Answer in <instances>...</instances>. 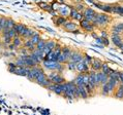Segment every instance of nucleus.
I'll return each mask as SVG.
<instances>
[{
  "instance_id": "nucleus-12",
  "label": "nucleus",
  "mask_w": 123,
  "mask_h": 115,
  "mask_svg": "<svg viewBox=\"0 0 123 115\" xmlns=\"http://www.w3.org/2000/svg\"><path fill=\"white\" fill-rule=\"evenodd\" d=\"M57 45V42L55 41V40H47V42H46V47H45V49H43V52L47 53L48 52H50L51 50H54L55 49V47Z\"/></svg>"
},
{
  "instance_id": "nucleus-17",
  "label": "nucleus",
  "mask_w": 123,
  "mask_h": 115,
  "mask_svg": "<svg viewBox=\"0 0 123 115\" xmlns=\"http://www.w3.org/2000/svg\"><path fill=\"white\" fill-rule=\"evenodd\" d=\"M58 11H59V13L62 16H69V13H70V9L68 8V6L67 5H64V4H62V5H60V7H59V9H58Z\"/></svg>"
},
{
  "instance_id": "nucleus-26",
  "label": "nucleus",
  "mask_w": 123,
  "mask_h": 115,
  "mask_svg": "<svg viewBox=\"0 0 123 115\" xmlns=\"http://www.w3.org/2000/svg\"><path fill=\"white\" fill-rule=\"evenodd\" d=\"M66 69L69 70V71H76L77 70V63L74 62H71V61H68L66 63Z\"/></svg>"
},
{
  "instance_id": "nucleus-45",
  "label": "nucleus",
  "mask_w": 123,
  "mask_h": 115,
  "mask_svg": "<svg viewBox=\"0 0 123 115\" xmlns=\"http://www.w3.org/2000/svg\"><path fill=\"white\" fill-rule=\"evenodd\" d=\"M109 44H110V40H109V38H102V45L108 46Z\"/></svg>"
},
{
  "instance_id": "nucleus-18",
  "label": "nucleus",
  "mask_w": 123,
  "mask_h": 115,
  "mask_svg": "<svg viewBox=\"0 0 123 115\" xmlns=\"http://www.w3.org/2000/svg\"><path fill=\"white\" fill-rule=\"evenodd\" d=\"M111 41L113 42V44L116 45L117 47H119V45L121 44L123 42V40L121 38L120 35H115V34H112V37H111Z\"/></svg>"
},
{
  "instance_id": "nucleus-6",
  "label": "nucleus",
  "mask_w": 123,
  "mask_h": 115,
  "mask_svg": "<svg viewBox=\"0 0 123 115\" xmlns=\"http://www.w3.org/2000/svg\"><path fill=\"white\" fill-rule=\"evenodd\" d=\"M80 27L86 32H91L92 33L94 31V26L92 25V23L88 22L87 20H85V19H83L82 21H80Z\"/></svg>"
},
{
  "instance_id": "nucleus-37",
  "label": "nucleus",
  "mask_w": 123,
  "mask_h": 115,
  "mask_svg": "<svg viewBox=\"0 0 123 115\" xmlns=\"http://www.w3.org/2000/svg\"><path fill=\"white\" fill-rule=\"evenodd\" d=\"M64 68H65V66H64L63 64L57 62V64H56V70L55 71H56V72H58V73H62Z\"/></svg>"
},
{
  "instance_id": "nucleus-43",
  "label": "nucleus",
  "mask_w": 123,
  "mask_h": 115,
  "mask_svg": "<svg viewBox=\"0 0 123 115\" xmlns=\"http://www.w3.org/2000/svg\"><path fill=\"white\" fill-rule=\"evenodd\" d=\"M92 59H93V58L90 57L89 55H88V53H84V61H85V62H86L87 64H89V65H90Z\"/></svg>"
},
{
  "instance_id": "nucleus-15",
  "label": "nucleus",
  "mask_w": 123,
  "mask_h": 115,
  "mask_svg": "<svg viewBox=\"0 0 123 115\" xmlns=\"http://www.w3.org/2000/svg\"><path fill=\"white\" fill-rule=\"evenodd\" d=\"M30 68L28 67H17V69L15 71V74L16 75H19V76H27V73H28Z\"/></svg>"
},
{
  "instance_id": "nucleus-21",
  "label": "nucleus",
  "mask_w": 123,
  "mask_h": 115,
  "mask_svg": "<svg viewBox=\"0 0 123 115\" xmlns=\"http://www.w3.org/2000/svg\"><path fill=\"white\" fill-rule=\"evenodd\" d=\"M26 28V26L24 25V24L22 23H18V24H16V26L13 27V29L16 30V32H17V34H18L19 36L21 35V33L23 32V30Z\"/></svg>"
},
{
  "instance_id": "nucleus-38",
  "label": "nucleus",
  "mask_w": 123,
  "mask_h": 115,
  "mask_svg": "<svg viewBox=\"0 0 123 115\" xmlns=\"http://www.w3.org/2000/svg\"><path fill=\"white\" fill-rule=\"evenodd\" d=\"M101 77H102V72H101V71H98V72H96V83H97V87L100 86Z\"/></svg>"
},
{
  "instance_id": "nucleus-14",
  "label": "nucleus",
  "mask_w": 123,
  "mask_h": 115,
  "mask_svg": "<svg viewBox=\"0 0 123 115\" xmlns=\"http://www.w3.org/2000/svg\"><path fill=\"white\" fill-rule=\"evenodd\" d=\"M48 78V75L46 74V72L43 71V69H42V71L38 73V75L36 76V78H35V82L37 84H39L40 86H42V84L43 83V81H45L46 79Z\"/></svg>"
},
{
  "instance_id": "nucleus-13",
  "label": "nucleus",
  "mask_w": 123,
  "mask_h": 115,
  "mask_svg": "<svg viewBox=\"0 0 123 115\" xmlns=\"http://www.w3.org/2000/svg\"><path fill=\"white\" fill-rule=\"evenodd\" d=\"M51 81H52V83H54V84H62L64 82H66L64 76L61 73H58V72L56 73V75L54 76L52 79H51Z\"/></svg>"
},
{
  "instance_id": "nucleus-54",
  "label": "nucleus",
  "mask_w": 123,
  "mask_h": 115,
  "mask_svg": "<svg viewBox=\"0 0 123 115\" xmlns=\"http://www.w3.org/2000/svg\"><path fill=\"white\" fill-rule=\"evenodd\" d=\"M1 49H2V43L0 42V52H1Z\"/></svg>"
},
{
  "instance_id": "nucleus-9",
  "label": "nucleus",
  "mask_w": 123,
  "mask_h": 115,
  "mask_svg": "<svg viewBox=\"0 0 123 115\" xmlns=\"http://www.w3.org/2000/svg\"><path fill=\"white\" fill-rule=\"evenodd\" d=\"M62 27H63V29L65 30V31H68V32L73 33L74 31H76V30L78 29V24H76L73 21H67Z\"/></svg>"
},
{
  "instance_id": "nucleus-35",
  "label": "nucleus",
  "mask_w": 123,
  "mask_h": 115,
  "mask_svg": "<svg viewBox=\"0 0 123 115\" xmlns=\"http://www.w3.org/2000/svg\"><path fill=\"white\" fill-rule=\"evenodd\" d=\"M33 53H34V55H35V56H37V57H39L40 58V59H45V56H46V53L45 52H43V50H40V49H35V50H34V52H32Z\"/></svg>"
},
{
  "instance_id": "nucleus-51",
  "label": "nucleus",
  "mask_w": 123,
  "mask_h": 115,
  "mask_svg": "<svg viewBox=\"0 0 123 115\" xmlns=\"http://www.w3.org/2000/svg\"><path fill=\"white\" fill-rule=\"evenodd\" d=\"M92 37H93L94 39H96L98 36H97V34H95V32H92Z\"/></svg>"
},
{
  "instance_id": "nucleus-44",
  "label": "nucleus",
  "mask_w": 123,
  "mask_h": 115,
  "mask_svg": "<svg viewBox=\"0 0 123 115\" xmlns=\"http://www.w3.org/2000/svg\"><path fill=\"white\" fill-rule=\"evenodd\" d=\"M51 84H52V81H51L49 78H47L45 81H43V83L42 84V86L45 87V89H47V87L49 86V85H51Z\"/></svg>"
},
{
  "instance_id": "nucleus-11",
  "label": "nucleus",
  "mask_w": 123,
  "mask_h": 115,
  "mask_svg": "<svg viewBox=\"0 0 123 115\" xmlns=\"http://www.w3.org/2000/svg\"><path fill=\"white\" fill-rule=\"evenodd\" d=\"M35 33L36 32L34 31L33 29L29 28V27H26V28L23 30V32L21 33V35L20 36H21L22 38H25V39H30L34 34H35Z\"/></svg>"
},
{
  "instance_id": "nucleus-2",
  "label": "nucleus",
  "mask_w": 123,
  "mask_h": 115,
  "mask_svg": "<svg viewBox=\"0 0 123 115\" xmlns=\"http://www.w3.org/2000/svg\"><path fill=\"white\" fill-rule=\"evenodd\" d=\"M48 90L50 92H53L54 94H58V96H62L63 93H64V83L62 84H54L52 83L51 85H49L47 87Z\"/></svg>"
},
{
  "instance_id": "nucleus-20",
  "label": "nucleus",
  "mask_w": 123,
  "mask_h": 115,
  "mask_svg": "<svg viewBox=\"0 0 123 115\" xmlns=\"http://www.w3.org/2000/svg\"><path fill=\"white\" fill-rule=\"evenodd\" d=\"M114 97L117 99H123V84L119 83L117 89H116V93L114 94Z\"/></svg>"
},
{
  "instance_id": "nucleus-49",
  "label": "nucleus",
  "mask_w": 123,
  "mask_h": 115,
  "mask_svg": "<svg viewBox=\"0 0 123 115\" xmlns=\"http://www.w3.org/2000/svg\"><path fill=\"white\" fill-rule=\"evenodd\" d=\"M119 80H120V83L123 84V72H119Z\"/></svg>"
},
{
  "instance_id": "nucleus-53",
  "label": "nucleus",
  "mask_w": 123,
  "mask_h": 115,
  "mask_svg": "<svg viewBox=\"0 0 123 115\" xmlns=\"http://www.w3.org/2000/svg\"><path fill=\"white\" fill-rule=\"evenodd\" d=\"M47 30H48V31H49V32H52V33L54 32V31H53V30H52V29H50V28H48Z\"/></svg>"
},
{
  "instance_id": "nucleus-36",
  "label": "nucleus",
  "mask_w": 123,
  "mask_h": 115,
  "mask_svg": "<svg viewBox=\"0 0 123 115\" xmlns=\"http://www.w3.org/2000/svg\"><path fill=\"white\" fill-rule=\"evenodd\" d=\"M112 8H113V5H110V4H102L101 6V10H104L108 13L112 12Z\"/></svg>"
},
{
  "instance_id": "nucleus-55",
  "label": "nucleus",
  "mask_w": 123,
  "mask_h": 115,
  "mask_svg": "<svg viewBox=\"0 0 123 115\" xmlns=\"http://www.w3.org/2000/svg\"><path fill=\"white\" fill-rule=\"evenodd\" d=\"M0 19H1V16H0Z\"/></svg>"
},
{
  "instance_id": "nucleus-40",
  "label": "nucleus",
  "mask_w": 123,
  "mask_h": 115,
  "mask_svg": "<svg viewBox=\"0 0 123 115\" xmlns=\"http://www.w3.org/2000/svg\"><path fill=\"white\" fill-rule=\"evenodd\" d=\"M110 70H111V68L109 67V65H108L107 63H104V64H102V67H101V71H102V72L105 73V74H109Z\"/></svg>"
},
{
  "instance_id": "nucleus-5",
  "label": "nucleus",
  "mask_w": 123,
  "mask_h": 115,
  "mask_svg": "<svg viewBox=\"0 0 123 115\" xmlns=\"http://www.w3.org/2000/svg\"><path fill=\"white\" fill-rule=\"evenodd\" d=\"M97 13L94 11V9H92L90 7H86L85 8V10L83 11V16H84V19L87 20L88 22H91L94 20V18L96 16Z\"/></svg>"
},
{
  "instance_id": "nucleus-3",
  "label": "nucleus",
  "mask_w": 123,
  "mask_h": 115,
  "mask_svg": "<svg viewBox=\"0 0 123 115\" xmlns=\"http://www.w3.org/2000/svg\"><path fill=\"white\" fill-rule=\"evenodd\" d=\"M42 67L40 66H35V67H32V68H30L28 73H27V78H28V80L30 81H35V78L36 76L38 75V73L42 71Z\"/></svg>"
},
{
  "instance_id": "nucleus-10",
  "label": "nucleus",
  "mask_w": 123,
  "mask_h": 115,
  "mask_svg": "<svg viewBox=\"0 0 123 115\" xmlns=\"http://www.w3.org/2000/svg\"><path fill=\"white\" fill-rule=\"evenodd\" d=\"M102 63L100 60L98 59H92L91 61V70L93 71H96V72H98V71H101V67H102Z\"/></svg>"
},
{
  "instance_id": "nucleus-24",
  "label": "nucleus",
  "mask_w": 123,
  "mask_h": 115,
  "mask_svg": "<svg viewBox=\"0 0 123 115\" xmlns=\"http://www.w3.org/2000/svg\"><path fill=\"white\" fill-rule=\"evenodd\" d=\"M22 37L21 36H16L15 37V38H13L12 39V44H15L17 47H19V48H20V47H21L22 45H23V41H22Z\"/></svg>"
},
{
  "instance_id": "nucleus-16",
  "label": "nucleus",
  "mask_w": 123,
  "mask_h": 115,
  "mask_svg": "<svg viewBox=\"0 0 123 115\" xmlns=\"http://www.w3.org/2000/svg\"><path fill=\"white\" fill-rule=\"evenodd\" d=\"M78 90L80 92V96H81V99H88V98L90 97L89 93L87 92L86 87H85V85H82V86H77Z\"/></svg>"
},
{
  "instance_id": "nucleus-4",
  "label": "nucleus",
  "mask_w": 123,
  "mask_h": 115,
  "mask_svg": "<svg viewBox=\"0 0 123 115\" xmlns=\"http://www.w3.org/2000/svg\"><path fill=\"white\" fill-rule=\"evenodd\" d=\"M69 61L71 62H74V63H80L82 61H84V53L81 52L80 50H77V49H74L71 52V55L69 57Z\"/></svg>"
},
{
  "instance_id": "nucleus-42",
  "label": "nucleus",
  "mask_w": 123,
  "mask_h": 115,
  "mask_svg": "<svg viewBox=\"0 0 123 115\" xmlns=\"http://www.w3.org/2000/svg\"><path fill=\"white\" fill-rule=\"evenodd\" d=\"M19 52H20V56H26V55H29V52H28V49L26 48V47H20L19 48Z\"/></svg>"
},
{
  "instance_id": "nucleus-39",
  "label": "nucleus",
  "mask_w": 123,
  "mask_h": 115,
  "mask_svg": "<svg viewBox=\"0 0 123 115\" xmlns=\"http://www.w3.org/2000/svg\"><path fill=\"white\" fill-rule=\"evenodd\" d=\"M78 13H79V11L77 10L74 7H73V8H70V13H69V16L71 19H74L76 20V18H77V16H78Z\"/></svg>"
},
{
  "instance_id": "nucleus-30",
  "label": "nucleus",
  "mask_w": 123,
  "mask_h": 115,
  "mask_svg": "<svg viewBox=\"0 0 123 115\" xmlns=\"http://www.w3.org/2000/svg\"><path fill=\"white\" fill-rule=\"evenodd\" d=\"M101 94L102 96H109L110 94V90H109V86H108V84L105 83L104 84V85H101Z\"/></svg>"
},
{
  "instance_id": "nucleus-19",
  "label": "nucleus",
  "mask_w": 123,
  "mask_h": 115,
  "mask_svg": "<svg viewBox=\"0 0 123 115\" xmlns=\"http://www.w3.org/2000/svg\"><path fill=\"white\" fill-rule=\"evenodd\" d=\"M83 76H84L83 73H79L78 75L74 77V84H76L77 86H82V85H84V78H83Z\"/></svg>"
},
{
  "instance_id": "nucleus-7",
  "label": "nucleus",
  "mask_w": 123,
  "mask_h": 115,
  "mask_svg": "<svg viewBox=\"0 0 123 115\" xmlns=\"http://www.w3.org/2000/svg\"><path fill=\"white\" fill-rule=\"evenodd\" d=\"M77 71L79 73H88L89 72V64H87L85 61L77 64Z\"/></svg>"
},
{
  "instance_id": "nucleus-47",
  "label": "nucleus",
  "mask_w": 123,
  "mask_h": 115,
  "mask_svg": "<svg viewBox=\"0 0 123 115\" xmlns=\"http://www.w3.org/2000/svg\"><path fill=\"white\" fill-rule=\"evenodd\" d=\"M83 19H84L83 12H82V13L79 12V13H78V16H77V18H76V20H78V21H82V20H83Z\"/></svg>"
},
{
  "instance_id": "nucleus-32",
  "label": "nucleus",
  "mask_w": 123,
  "mask_h": 115,
  "mask_svg": "<svg viewBox=\"0 0 123 115\" xmlns=\"http://www.w3.org/2000/svg\"><path fill=\"white\" fill-rule=\"evenodd\" d=\"M6 16H1V19H0V34L2 33V31L4 30L5 28V23H6Z\"/></svg>"
},
{
  "instance_id": "nucleus-52",
  "label": "nucleus",
  "mask_w": 123,
  "mask_h": 115,
  "mask_svg": "<svg viewBox=\"0 0 123 115\" xmlns=\"http://www.w3.org/2000/svg\"><path fill=\"white\" fill-rule=\"evenodd\" d=\"M119 48H120V49H122V52H123V42L121 43L120 45H119Z\"/></svg>"
},
{
  "instance_id": "nucleus-41",
  "label": "nucleus",
  "mask_w": 123,
  "mask_h": 115,
  "mask_svg": "<svg viewBox=\"0 0 123 115\" xmlns=\"http://www.w3.org/2000/svg\"><path fill=\"white\" fill-rule=\"evenodd\" d=\"M74 8H76V9H77V10H78V11H82V12H83V11L85 10V8H86V7H85V5L83 4V3L79 2V3H78V4L76 5V7H74Z\"/></svg>"
},
{
  "instance_id": "nucleus-22",
  "label": "nucleus",
  "mask_w": 123,
  "mask_h": 115,
  "mask_svg": "<svg viewBox=\"0 0 123 115\" xmlns=\"http://www.w3.org/2000/svg\"><path fill=\"white\" fill-rule=\"evenodd\" d=\"M16 22L13 21L12 19H11V18H7L6 19V23H5V28L4 29H8V30H11V29H12L13 27L16 26Z\"/></svg>"
},
{
  "instance_id": "nucleus-27",
  "label": "nucleus",
  "mask_w": 123,
  "mask_h": 115,
  "mask_svg": "<svg viewBox=\"0 0 123 115\" xmlns=\"http://www.w3.org/2000/svg\"><path fill=\"white\" fill-rule=\"evenodd\" d=\"M15 63H16V65L18 67H26L25 66V62H24V59H23L22 56H19L18 58H17Z\"/></svg>"
},
{
  "instance_id": "nucleus-28",
  "label": "nucleus",
  "mask_w": 123,
  "mask_h": 115,
  "mask_svg": "<svg viewBox=\"0 0 123 115\" xmlns=\"http://www.w3.org/2000/svg\"><path fill=\"white\" fill-rule=\"evenodd\" d=\"M112 12L118 13V15H123V6L114 5L113 6V8H112Z\"/></svg>"
},
{
  "instance_id": "nucleus-8",
  "label": "nucleus",
  "mask_w": 123,
  "mask_h": 115,
  "mask_svg": "<svg viewBox=\"0 0 123 115\" xmlns=\"http://www.w3.org/2000/svg\"><path fill=\"white\" fill-rule=\"evenodd\" d=\"M43 67L49 71H55L56 70V64L57 62H53V61H50V60H43Z\"/></svg>"
},
{
  "instance_id": "nucleus-1",
  "label": "nucleus",
  "mask_w": 123,
  "mask_h": 115,
  "mask_svg": "<svg viewBox=\"0 0 123 115\" xmlns=\"http://www.w3.org/2000/svg\"><path fill=\"white\" fill-rule=\"evenodd\" d=\"M110 16L105 13H97L96 16L94 18V20L92 21V25L94 27L99 26V27H105L110 23Z\"/></svg>"
},
{
  "instance_id": "nucleus-25",
  "label": "nucleus",
  "mask_w": 123,
  "mask_h": 115,
  "mask_svg": "<svg viewBox=\"0 0 123 115\" xmlns=\"http://www.w3.org/2000/svg\"><path fill=\"white\" fill-rule=\"evenodd\" d=\"M71 52H73V49H71L69 46H63L62 47V53L66 57V59L68 61H69V57L71 55Z\"/></svg>"
},
{
  "instance_id": "nucleus-29",
  "label": "nucleus",
  "mask_w": 123,
  "mask_h": 115,
  "mask_svg": "<svg viewBox=\"0 0 123 115\" xmlns=\"http://www.w3.org/2000/svg\"><path fill=\"white\" fill-rule=\"evenodd\" d=\"M17 67H18V66L16 65V63H15V62L8 63V64H7L8 72H11V73H12V74H15V71H16V69H17Z\"/></svg>"
},
{
  "instance_id": "nucleus-48",
  "label": "nucleus",
  "mask_w": 123,
  "mask_h": 115,
  "mask_svg": "<svg viewBox=\"0 0 123 115\" xmlns=\"http://www.w3.org/2000/svg\"><path fill=\"white\" fill-rule=\"evenodd\" d=\"M101 38H108V32L105 31H101V35H100Z\"/></svg>"
},
{
  "instance_id": "nucleus-34",
  "label": "nucleus",
  "mask_w": 123,
  "mask_h": 115,
  "mask_svg": "<svg viewBox=\"0 0 123 115\" xmlns=\"http://www.w3.org/2000/svg\"><path fill=\"white\" fill-rule=\"evenodd\" d=\"M46 42H47V40L40 39L39 42L36 44V48L37 49H40V50H43V49H45V47H46Z\"/></svg>"
},
{
  "instance_id": "nucleus-31",
  "label": "nucleus",
  "mask_w": 123,
  "mask_h": 115,
  "mask_svg": "<svg viewBox=\"0 0 123 115\" xmlns=\"http://www.w3.org/2000/svg\"><path fill=\"white\" fill-rule=\"evenodd\" d=\"M30 39H31V41H32V42L34 43V44H35V45H36V44H37V43H38V42H39V40H40V39H42V37H40V35H39V34H38V33H37V32H36V33H35V34H34V35H33V36H32V37H31V38H30Z\"/></svg>"
},
{
  "instance_id": "nucleus-23",
  "label": "nucleus",
  "mask_w": 123,
  "mask_h": 115,
  "mask_svg": "<svg viewBox=\"0 0 123 115\" xmlns=\"http://www.w3.org/2000/svg\"><path fill=\"white\" fill-rule=\"evenodd\" d=\"M67 22V20L64 18V16H57V19L54 20V23L56 24V26H63L64 24Z\"/></svg>"
},
{
  "instance_id": "nucleus-33",
  "label": "nucleus",
  "mask_w": 123,
  "mask_h": 115,
  "mask_svg": "<svg viewBox=\"0 0 123 115\" xmlns=\"http://www.w3.org/2000/svg\"><path fill=\"white\" fill-rule=\"evenodd\" d=\"M2 43L5 47H8V45L12 43V39L9 37H2Z\"/></svg>"
},
{
  "instance_id": "nucleus-46",
  "label": "nucleus",
  "mask_w": 123,
  "mask_h": 115,
  "mask_svg": "<svg viewBox=\"0 0 123 115\" xmlns=\"http://www.w3.org/2000/svg\"><path fill=\"white\" fill-rule=\"evenodd\" d=\"M8 49L9 50H19V47H17L15 44H12H12L8 45Z\"/></svg>"
},
{
  "instance_id": "nucleus-50",
  "label": "nucleus",
  "mask_w": 123,
  "mask_h": 115,
  "mask_svg": "<svg viewBox=\"0 0 123 115\" xmlns=\"http://www.w3.org/2000/svg\"><path fill=\"white\" fill-rule=\"evenodd\" d=\"M116 26H117V27H118V28H119V29H121V30H122V31H123V23H120V24H117V25H116Z\"/></svg>"
}]
</instances>
